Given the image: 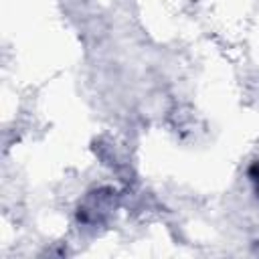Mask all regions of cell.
<instances>
[{
    "instance_id": "obj_1",
    "label": "cell",
    "mask_w": 259,
    "mask_h": 259,
    "mask_svg": "<svg viewBox=\"0 0 259 259\" xmlns=\"http://www.w3.org/2000/svg\"><path fill=\"white\" fill-rule=\"evenodd\" d=\"M251 180H253V184H255V190L259 192V162L251 168Z\"/></svg>"
}]
</instances>
